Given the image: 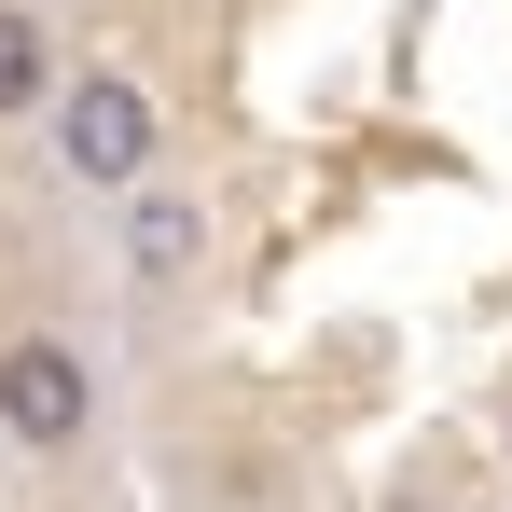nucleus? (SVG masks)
Instances as JSON below:
<instances>
[{
	"instance_id": "1",
	"label": "nucleus",
	"mask_w": 512,
	"mask_h": 512,
	"mask_svg": "<svg viewBox=\"0 0 512 512\" xmlns=\"http://www.w3.org/2000/svg\"><path fill=\"white\" fill-rule=\"evenodd\" d=\"M42 125H56V167L84 180V194H139L153 153H167V111H153V84H125V70H84Z\"/></svg>"
},
{
	"instance_id": "2",
	"label": "nucleus",
	"mask_w": 512,
	"mask_h": 512,
	"mask_svg": "<svg viewBox=\"0 0 512 512\" xmlns=\"http://www.w3.org/2000/svg\"><path fill=\"white\" fill-rule=\"evenodd\" d=\"M84 429H97V360L70 333H14V346H0V443L70 457Z\"/></svg>"
},
{
	"instance_id": "3",
	"label": "nucleus",
	"mask_w": 512,
	"mask_h": 512,
	"mask_svg": "<svg viewBox=\"0 0 512 512\" xmlns=\"http://www.w3.org/2000/svg\"><path fill=\"white\" fill-rule=\"evenodd\" d=\"M194 250H208V208L167 194V180H139V194H125V263H139V277H194Z\"/></svg>"
},
{
	"instance_id": "4",
	"label": "nucleus",
	"mask_w": 512,
	"mask_h": 512,
	"mask_svg": "<svg viewBox=\"0 0 512 512\" xmlns=\"http://www.w3.org/2000/svg\"><path fill=\"white\" fill-rule=\"evenodd\" d=\"M28 111H56V42L28 0H0V125H28Z\"/></svg>"
}]
</instances>
